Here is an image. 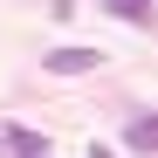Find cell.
Listing matches in <instances>:
<instances>
[{
    "label": "cell",
    "instance_id": "cell-1",
    "mask_svg": "<svg viewBox=\"0 0 158 158\" xmlns=\"http://www.w3.org/2000/svg\"><path fill=\"white\" fill-rule=\"evenodd\" d=\"M41 69L48 76H89V69H103V55H96V48H48Z\"/></svg>",
    "mask_w": 158,
    "mask_h": 158
},
{
    "label": "cell",
    "instance_id": "cell-2",
    "mask_svg": "<svg viewBox=\"0 0 158 158\" xmlns=\"http://www.w3.org/2000/svg\"><path fill=\"white\" fill-rule=\"evenodd\" d=\"M0 138H7V144H14L21 158H48V138H41V131H28V124H7Z\"/></svg>",
    "mask_w": 158,
    "mask_h": 158
},
{
    "label": "cell",
    "instance_id": "cell-3",
    "mask_svg": "<svg viewBox=\"0 0 158 158\" xmlns=\"http://www.w3.org/2000/svg\"><path fill=\"white\" fill-rule=\"evenodd\" d=\"M124 144L131 151H158V117H138V124L124 131Z\"/></svg>",
    "mask_w": 158,
    "mask_h": 158
},
{
    "label": "cell",
    "instance_id": "cell-4",
    "mask_svg": "<svg viewBox=\"0 0 158 158\" xmlns=\"http://www.w3.org/2000/svg\"><path fill=\"white\" fill-rule=\"evenodd\" d=\"M103 7H110L117 21H131V28H144V21H151V0H103Z\"/></svg>",
    "mask_w": 158,
    "mask_h": 158
},
{
    "label": "cell",
    "instance_id": "cell-5",
    "mask_svg": "<svg viewBox=\"0 0 158 158\" xmlns=\"http://www.w3.org/2000/svg\"><path fill=\"white\" fill-rule=\"evenodd\" d=\"M89 158H117V151H110V144H89Z\"/></svg>",
    "mask_w": 158,
    "mask_h": 158
},
{
    "label": "cell",
    "instance_id": "cell-6",
    "mask_svg": "<svg viewBox=\"0 0 158 158\" xmlns=\"http://www.w3.org/2000/svg\"><path fill=\"white\" fill-rule=\"evenodd\" d=\"M0 144H7V138H0Z\"/></svg>",
    "mask_w": 158,
    "mask_h": 158
}]
</instances>
